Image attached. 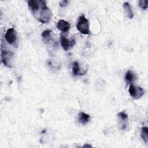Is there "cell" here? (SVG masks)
Wrapping results in <instances>:
<instances>
[{"instance_id":"6da1fadb","label":"cell","mask_w":148,"mask_h":148,"mask_svg":"<svg viewBox=\"0 0 148 148\" xmlns=\"http://www.w3.org/2000/svg\"><path fill=\"white\" fill-rule=\"evenodd\" d=\"M52 18V12L51 10L46 6L45 1H42V8L39 13V21L43 23L46 24L50 22Z\"/></svg>"},{"instance_id":"7a4b0ae2","label":"cell","mask_w":148,"mask_h":148,"mask_svg":"<svg viewBox=\"0 0 148 148\" xmlns=\"http://www.w3.org/2000/svg\"><path fill=\"white\" fill-rule=\"evenodd\" d=\"M77 29L82 34L87 35L90 33L89 28V22L84 15L82 14L79 16L76 23Z\"/></svg>"},{"instance_id":"3957f363","label":"cell","mask_w":148,"mask_h":148,"mask_svg":"<svg viewBox=\"0 0 148 148\" xmlns=\"http://www.w3.org/2000/svg\"><path fill=\"white\" fill-rule=\"evenodd\" d=\"M128 91L130 95L136 99L140 98L144 94V91L141 87H137L132 84L130 85Z\"/></svg>"},{"instance_id":"277c9868","label":"cell","mask_w":148,"mask_h":148,"mask_svg":"<svg viewBox=\"0 0 148 148\" xmlns=\"http://www.w3.org/2000/svg\"><path fill=\"white\" fill-rule=\"evenodd\" d=\"M119 118L120 128L122 130H125L128 124V115L124 112H120L117 113Z\"/></svg>"},{"instance_id":"5b68a950","label":"cell","mask_w":148,"mask_h":148,"mask_svg":"<svg viewBox=\"0 0 148 148\" xmlns=\"http://www.w3.org/2000/svg\"><path fill=\"white\" fill-rule=\"evenodd\" d=\"M5 38L8 43L13 45L15 43L17 39V33L14 28H9L5 34Z\"/></svg>"},{"instance_id":"8992f818","label":"cell","mask_w":148,"mask_h":148,"mask_svg":"<svg viewBox=\"0 0 148 148\" xmlns=\"http://www.w3.org/2000/svg\"><path fill=\"white\" fill-rule=\"evenodd\" d=\"M13 56V53L10 51H7L6 50H3L1 48V60L2 63L4 64L5 66L7 67H10V60Z\"/></svg>"},{"instance_id":"52a82bcc","label":"cell","mask_w":148,"mask_h":148,"mask_svg":"<svg viewBox=\"0 0 148 148\" xmlns=\"http://www.w3.org/2000/svg\"><path fill=\"white\" fill-rule=\"evenodd\" d=\"M61 45L63 49L66 51L75 45V39H72V40H69L66 38L62 35L61 36Z\"/></svg>"},{"instance_id":"ba28073f","label":"cell","mask_w":148,"mask_h":148,"mask_svg":"<svg viewBox=\"0 0 148 148\" xmlns=\"http://www.w3.org/2000/svg\"><path fill=\"white\" fill-rule=\"evenodd\" d=\"M70 27H71V25L69 24V23L64 20H60L57 23V28L58 29H59L62 32H65L68 31L69 29H70Z\"/></svg>"},{"instance_id":"9c48e42d","label":"cell","mask_w":148,"mask_h":148,"mask_svg":"<svg viewBox=\"0 0 148 148\" xmlns=\"http://www.w3.org/2000/svg\"><path fill=\"white\" fill-rule=\"evenodd\" d=\"M40 1L36 0H29L28 1V5L32 13H35L39 9Z\"/></svg>"},{"instance_id":"30bf717a","label":"cell","mask_w":148,"mask_h":148,"mask_svg":"<svg viewBox=\"0 0 148 148\" xmlns=\"http://www.w3.org/2000/svg\"><path fill=\"white\" fill-rule=\"evenodd\" d=\"M90 120V116L89 114L81 112L79 114V117H78V121L80 123H81L82 124H86L87 123L89 122V121Z\"/></svg>"},{"instance_id":"8fae6325","label":"cell","mask_w":148,"mask_h":148,"mask_svg":"<svg viewBox=\"0 0 148 148\" xmlns=\"http://www.w3.org/2000/svg\"><path fill=\"white\" fill-rule=\"evenodd\" d=\"M123 8L124 9L125 12L127 17L130 18H132L134 17V13L132 10L130 4L128 2H126L123 3Z\"/></svg>"},{"instance_id":"7c38bea8","label":"cell","mask_w":148,"mask_h":148,"mask_svg":"<svg viewBox=\"0 0 148 148\" xmlns=\"http://www.w3.org/2000/svg\"><path fill=\"white\" fill-rule=\"evenodd\" d=\"M140 136L144 142L147 143L148 142V128L147 127H142Z\"/></svg>"},{"instance_id":"4fadbf2b","label":"cell","mask_w":148,"mask_h":148,"mask_svg":"<svg viewBox=\"0 0 148 148\" xmlns=\"http://www.w3.org/2000/svg\"><path fill=\"white\" fill-rule=\"evenodd\" d=\"M80 66L79 64L77 61L73 62L72 64V73L75 75H82V74L80 72Z\"/></svg>"},{"instance_id":"5bb4252c","label":"cell","mask_w":148,"mask_h":148,"mask_svg":"<svg viewBox=\"0 0 148 148\" xmlns=\"http://www.w3.org/2000/svg\"><path fill=\"white\" fill-rule=\"evenodd\" d=\"M125 80L127 82V83H131L132 82L134 81L135 79L134 73L130 70L128 71L125 73Z\"/></svg>"},{"instance_id":"9a60e30c","label":"cell","mask_w":148,"mask_h":148,"mask_svg":"<svg viewBox=\"0 0 148 148\" xmlns=\"http://www.w3.org/2000/svg\"><path fill=\"white\" fill-rule=\"evenodd\" d=\"M52 32H53L51 30H45L42 32V36L44 39H46V40H48L50 39V35Z\"/></svg>"},{"instance_id":"2e32d148","label":"cell","mask_w":148,"mask_h":148,"mask_svg":"<svg viewBox=\"0 0 148 148\" xmlns=\"http://www.w3.org/2000/svg\"><path fill=\"white\" fill-rule=\"evenodd\" d=\"M147 3L148 1L147 0H140L139 2V6L141 9L146 10L147 8Z\"/></svg>"},{"instance_id":"e0dca14e","label":"cell","mask_w":148,"mask_h":148,"mask_svg":"<svg viewBox=\"0 0 148 148\" xmlns=\"http://www.w3.org/2000/svg\"><path fill=\"white\" fill-rule=\"evenodd\" d=\"M68 1L67 0H63L60 1V6L62 8L66 7L68 5Z\"/></svg>"},{"instance_id":"ac0fdd59","label":"cell","mask_w":148,"mask_h":148,"mask_svg":"<svg viewBox=\"0 0 148 148\" xmlns=\"http://www.w3.org/2000/svg\"><path fill=\"white\" fill-rule=\"evenodd\" d=\"M83 147H91V145H87V144H86V145H84Z\"/></svg>"}]
</instances>
